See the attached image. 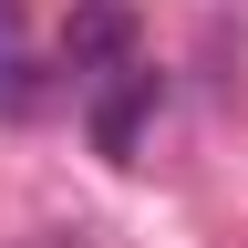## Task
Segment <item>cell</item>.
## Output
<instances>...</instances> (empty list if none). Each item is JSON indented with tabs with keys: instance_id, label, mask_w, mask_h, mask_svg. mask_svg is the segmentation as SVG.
Returning a JSON list of instances; mask_svg holds the SVG:
<instances>
[{
	"instance_id": "3957f363",
	"label": "cell",
	"mask_w": 248,
	"mask_h": 248,
	"mask_svg": "<svg viewBox=\"0 0 248 248\" xmlns=\"http://www.w3.org/2000/svg\"><path fill=\"white\" fill-rule=\"evenodd\" d=\"M21 42V0H0V52H11Z\"/></svg>"
},
{
	"instance_id": "6da1fadb",
	"label": "cell",
	"mask_w": 248,
	"mask_h": 248,
	"mask_svg": "<svg viewBox=\"0 0 248 248\" xmlns=\"http://www.w3.org/2000/svg\"><path fill=\"white\" fill-rule=\"evenodd\" d=\"M155 93H166V83H155L135 52H124L114 73H104V93H93V145H104L114 166H124V155L145 145V124H155Z\"/></svg>"
},
{
	"instance_id": "277c9868",
	"label": "cell",
	"mask_w": 248,
	"mask_h": 248,
	"mask_svg": "<svg viewBox=\"0 0 248 248\" xmlns=\"http://www.w3.org/2000/svg\"><path fill=\"white\" fill-rule=\"evenodd\" d=\"M42 248H83V238H62V228H52V238H42Z\"/></svg>"
},
{
	"instance_id": "7a4b0ae2",
	"label": "cell",
	"mask_w": 248,
	"mask_h": 248,
	"mask_svg": "<svg viewBox=\"0 0 248 248\" xmlns=\"http://www.w3.org/2000/svg\"><path fill=\"white\" fill-rule=\"evenodd\" d=\"M124 52H135V11H124V0H73V21H62V62H73V73H114Z\"/></svg>"
}]
</instances>
